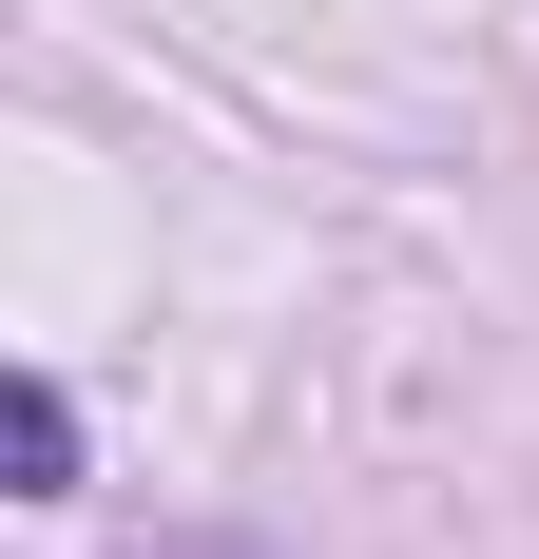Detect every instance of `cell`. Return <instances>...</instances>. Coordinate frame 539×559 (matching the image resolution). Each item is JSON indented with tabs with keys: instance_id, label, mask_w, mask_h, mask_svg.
Here are the masks:
<instances>
[]
</instances>
